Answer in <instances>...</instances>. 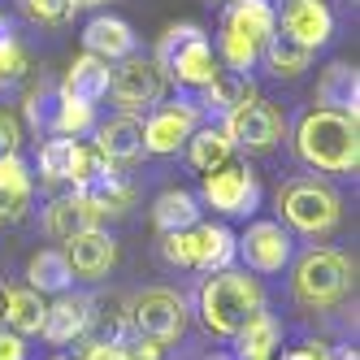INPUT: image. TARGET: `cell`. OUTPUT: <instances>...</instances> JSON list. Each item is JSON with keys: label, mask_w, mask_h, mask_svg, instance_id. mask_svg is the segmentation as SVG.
<instances>
[{"label": "cell", "mask_w": 360, "mask_h": 360, "mask_svg": "<svg viewBox=\"0 0 360 360\" xmlns=\"http://www.w3.org/2000/svg\"><path fill=\"white\" fill-rule=\"evenodd\" d=\"M100 152H105V161H139L143 157V122L131 117V113H122V117H109V122H100L96 126V139H91Z\"/></svg>", "instance_id": "16"}, {"label": "cell", "mask_w": 360, "mask_h": 360, "mask_svg": "<svg viewBox=\"0 0 360 360\" xmlns=\"http://www.w3.org/2000/svg\"><path fill=\"white\" fill-rule=\"evenodd\" d=\"M44 313H48V304H44V295L39 291H31V287H9V304H5V330H13V334H39L44 330Z\"/></svg>", "instance_id": "28"}, {"label": "cell", "mask_w": 360, "mask_h": 360, "mask_svg": "<svg viewBox=\"0 0 360 360\" xmlns=\"http://www.w3.org/2000/svg\"><path fill=\"white\" fill-rule=\"evenodd\" d=\"M239 347V360H274V347H278V321L274 313H265V308H256V313L230 334Z\"/></svg>", "instance_id": "24"}, {"label": "cell", "mask_w": 360, "mask_h": 360, "mask_svg": "<svg viewBox=\"0 0 360 360\" xmlns=\"http://www.w3.org/2000/svg\"><path fill=\"white\" fill-rule=\"evenodd\" d=\"M65 261H70L74 278H105L113 269V261H117V248H113V239L105 235V230L91 226V230H83V235L65 239Z\"/></svg>", "instance_id": "14"}, {"label": "cell", "mask_w": 360, "mask_h": 360, "mask_svg": "<svg viewBox=\"0 0 360 360\" xmlns=\"http://www.w3.org/2000/svg\"><path fill=\"white\" fill-rule=\"evenodd\" d=\"M282 31L308 48H321L334 35V13L326 0H282Z\"/></svg>", "instance_id": "13"}, {"label": "cell", "mask_w": 360, "mask_h": 360, "mask_svg": "<svg viewBox=\"0 0 360 360\" xmlns=\"http://www.w3.org/2000/svg\"><path fill=\"white\" fill-rule=\"evenodd\" d=\"M9 152H18V122L0 113V157H9Z\"/></svg>", "instance_id": "40"}, {"label": "cell", "mask_w": 360, "mask_h": 360, "mask_svg": "<svg viewBox=\"0 0 360 360\" xmlns=\"http://www.w3.org/2000/svg\"><path fill=\"white\" fill-rule=\"evenodd\" d=\"M295 148L304 165H313L321 174H352L360 165L356 117L334 113V109H308L295 126Z\"/></svg>", "instance_id": "1"}, {"label": "cell", "mask_w": 360, "mask_h": 360, "mask_svg": "<svg viewBox=\"0 0 360 360\" xmlns=\"http://www.w3.org/2000/svg\"><path fill=\"white\" fill-rule=\"evenodd\" d=\"M70 5H100V0H70Z\"/></svg>", "instance_id": "44"}, {"label": "cell", "mask_w": 360, "mask_h": 360, "mask_svg": "<svg viewBox=\"0 0 360 360\" xmlns=\"http://www.w3.org/2000/svg\"><path fill=\"white\" fill-rule=\"evenodd\" d=\"M282 360H330V356H326V347H321V343H304V347L287 352Z\"/></svg>", "instance_id": "41"}, {"label": "cell", "mask_w": 360, "mask_h": 360, "mask_svg": "<svg viewBox=\"0 0 360 360\" xmlns=\"http://www.w3.org/2000/svg\"><path fill=\"white\" fill-rule=\"evenodd\" d=\"M256 308H265V295L256 287V278L239 274V269H217L209 282L200 287V321L213 334H235Z\"/></svg>", "instance_id": "2"}, {"label": "cell", "mask_w": 360, "mask_h": 360, "mask_svg": "<svg viewBox=\"0 0 360 360\" xmlns=\"http://www.w3.org/2000/svg\"><path fill=\"white\" fill-rule=\"evenodd\" d=\"M235 256H243L256 274H282V265L291 261V235L278 221H252L248 235L235 239Z\"/></svg>", "instance_id": "12"}, {"label": "cell", "mask_w": 360, "mask_h": 360, "mask_svg": "<svg viewBox=\"0 0 360 360\" xmlns=\"http://www.w3.org/2000/svg\"><path fill=\"white\" fill-rule=\"evenodd\" d=\"M200 200L209 204L221 217H252L256 204H261V183H256V169L248 161L226 157L221 165H213L200 183Z\"/></svg>", "instance_id": "6"}, {"label": "cell", "mask_w": 360, "mask_h": 360, "mask_svg": "<svg viewBox=\"0 0 360 360\" xmlns=\"http://www.w3.org/2000/svg\"><path fill=\"white\" fill-rule=\"evenodd\" d=\"M200 221V200L191 191H161L152 200V226L169 235V230H187Z\"/></svg>", "instance_id": "29"}, {"label": "cell", "mask_w": 360, "mask_h": 360, "mask_svg": "<svg viewBox=\"0 0 360 360\" xmlns=\"http://www.w3.org/2000/svg\"><path fill=\"white\" fill-rule=\"evenodd\" d=\"M83 44H87V53L100 57V61H126V57H135V31L126 27L122 18H91L87 22V31H83Z\"/></svg>", "instance_id": "18"}, {"label": "cell", "mask_w": 360, "mask_h": 360, "mask_svg": "<svg viewBox=\"0 0 360 360\" xmlns=\"http://www.w3.org/2000/svg\"><path fill=\"white\" fill-rule=\"evenodd\" d=\"M126 321L139 339H152V343H174L187 326V308L174 291H143L126 304Z\"/></svg>", "instance_id": "8"}, {"label": "cell", "mask_w": 360, "mask_h": 360, "mask_svg": "<svg viewBox=\"0 0 360 360\" xmlns=\"http://www.w3.org/2000/svg\"><path fill=\"white\" fill-rule=\"evenodd\" d=\"M217 48H221V61H226V70H243V74L256 65V57H261V44H252L248 35L230 31L226 22H221V39H217Z\"/></svg>", "instance_id": "33"}, {"label": "cell", "mask_w": 360, "mask_h": 360, "mask_svg": "<svg viewBox=\"0 0 360 360\" xmlns=\"http://www.w3.org/2000/svg\"><path fill=\"white\" fill-rule=\"evenodd\" d=\"M126 304L122 300H91V313H87V330L83 334H91V339H100V343H122L126 339Z\"/></svg>", "instance_id": "31"}, {"label": "cell", "mask_w": 360, "mask_h": 360, "mask_svg": "<svg viewBox=\"0 0 360 360\" xmlns=\"http://www.w3.org/2000/svg\"><path fill=\"white\" fill-rule=\"evenodd\" d=\"M109 61H100L91 53H83L79 61H74L65 70V79H61V91L74 96V100H83V105H100V100L109 96Z\"/></svg>", "instance_id": "21"}, {"label": "cell", "mask_w": 360, "mask_h": 360, "mask_svg": "<svg viewBox=\"0 0 360 360\" xmlns=\"http://www.w3.org/2000/svg\"><path fill=\"white\" fill-rule=\"evenodd\" d=\"M317 100H321L326 109H334V113L356 117V105H360V79H356V65H347V61L326 65L321 83H317Z\"/></svg>", "instance_id": "23"}, {"label": "cell", "mask_w": 360, "mask_h": 360, "mask_svg": "<svg viewBox=\"0 0 360 360\" xmlns=\"http://www.w3.org/2000/svg\"><path fill=\"white\" fill-rule=\"evenodd\" d=\"M22 5H27V13H31L35 22H65V18L74 13L70 0H22Z\"/></svg>", "instance_id": "36"}, {"label": "cell", "mask_w": 360, "mask_h": 360, "mask_svg": "<svg viewBox=\"0 0 360 360\" xmlns=\"http://www.w3.org/2000/svg\"><path fill=\"white\" fill-rule=\"evenodd\" d=\"M96 226V213L87 209V200L79 191H70V195H57L53 204L44 209V230H48V239H74V235H83V230Z\"/></svg>", "instance_id": "20"}, {"label": "cell", "mask_w": 360, "mask_h": 360, "mask_svg": "<svg viewBox=\"0 0 360 360\" xmlns=\"http://www.w3.org/2000/svg\"><path fill=\"white\" fill-rule=\"evenodd\" d=\"M87 313H91V300H87V295H61V300L44 313V330H39V334H44L48 343L65 347V343H74V339H83Z\"/></svg>", "instance_id": "19"}, {"label": "cell", "mask_w": 360, "mask_h": 360, "mask_svg": "<svg viewBox=\"0 0 360 360\" xmlns=\"http://www.w3.org/2000/svg\"><path fill=\"white\" fill-rule=\"evenodd\" d=\"M334 360H360V356H356V352L347 347V352H339V356H334Z\"/></svg>", "instance_id": "43"}, {"label": "cell", "mask_w": 360, "mask_h": 360, "mask_svg": "<svg viewBox=\"0 0 360 360\" xmlns=\"http://www.w3.org/2000/svg\"><path fill=\"white\" fill-rule=\"evenodd\" d=\"M0 35H9V22L5 18H0Z\"/></svg>", "instance_id": "45"}, {"label": "cell", "mask_w": 360, "mask_h": 360, "mask_svg": "<svg viewBox=\"0 0 360 360\" xmlns=\"http://www.w3.org/2000/svg\"><path fill=\"white\" fill-rule=\"evenodd\" d=\"M70 152H74V139H70V135H53V139L39 148V174H44V178H65Z\"/></svg>", "instance_id": "34"}, {"label": "cell", "mask_w": 360, "mask_h": 360, "mask_svg": "<svg viewBox=\"0 0 360 360\" xmlns=\"http://www.w3.org/2000/svg\"><path fill=\"white\" fill-rule=\"evenodd\" d=\"M217 5H235V0H217Z\"/></svg>", "instance_id": "46"}, {"label": "cell", "mask_w": 360, "mask_h": 360, "mask_svg": "<svg viewBox=\"0 0 360 360\" xmlns=\"http://www.w3.org/2000/svg\"><path fill=\"white\" fill-rule=\"evenodd\" d=\"M204 91V100L200 105L209 109V113H217V117H226V113H235L239 105H248V100H256V83H252V74H243V70H213V79L200 87Z\"/></svg>", "instance_id": "17"}, {"label": "cell", "mask_w": 360, "mask_h": 360, "mask_svg": "<svg viewBox=\"0 0 360 360\" xmlns=\"http://www.w3.org/2000/svg\"><path fill=\"white\" fill-rule=\"evenodd\" d=\"M157 61L165 70V79H174L178 87H204L217 70V57H213V44L195 22H178L169 27L157 44Z\"/></svg>", "instance_id": "3"}, {"label": "cell", "mask_w": 360, "mask_h": 360, "mask_svg": "<svg viewBox=\"0 0 360 360\" xmlns=\"http://www.w3.org/2000/svg\"><path fill=\"white\" fill-rule=\"evenodd\" d=\"M113 161H105V152H100L96 143H83V139H74V152H70V165H65V178L61 183H70L74 191L87 187L96 174H105Z\"/></svg>", "instance_id": "32"}, {"label": "cell", "mask_w": 360, "mask_h": 360, "mask_svg": "<svg viewBox=\"0 0 360 360\" xmlns=\"http://www.w3.org/2000/svg\"><path fill=\"white\" fill-rule=\"evenodd\" d=\"M183 148H187V161H191L200 174H209L213 165H221V161L230 157V152H235V143L226 139L221 126H195L191 139H187Z\"/></svg>", "instance_id": "30"}, {"label": "cell", "mask_w": 360, "mask_h": 360, "mask_svg": "<svg viewBox=\"0 0 360 360\" xmlns=\"http://www.w3.org/2000/svg\"><path fill=\"white\" fill-rule=\"evenodd\" d=\"M79 195L87 200V209L96 213V217H117V213H126V209H131V200H135V187L131 183H126V178L109 165L105 174H96L91 178V183L87 187H79Z\"/></svg>", "instance_id": "22"}, {"label": "cell", "mask_w": 360, "mask_h": 360, "mask_svg": "<svg viewBox=\"0 0 360 360\" xmlns=\"http://www.w3.org/2000/svg\"><path fill=\"white\" fill-rule=\"evenodd\" d=\"M200 126V109L191 105V100H169V105H157L148 113L143 122V148L157 152V157H169V152H178L191 131Z\"/></svg>", "instance_id": "11"}, {"label": "cell", "mask_w": 360, "mask_h": 360, "mask_svg": "<svg viewBox=\"0 0 360 360\" xmlns=\"http://www.w3.org/2000/svg\"><path fill=\"white\" fill-rule=\"evenodd\" d=\"M261 53H265V61H269V70L278 79H295V74H304L308 61H313V48L300 44L295 35H287L282 27H274V35L261 44Z\"/></svg>", "instance_id": "25"}, {"label": "cell", "mask_w": 360, "mask_h": 360, "mask_svg": "<svg viewBox=\"0 0 360 360\" xmlns=\"http://www.w3.org/2000/svg\"><path fill=\"white\" fill-rule=\"evenodd\" d=\"M27 278H31V291H39V295H61V291H70L74 269H70V261H65V252L44 248V252L31 256Z\"/></svg>", "instance_id": "27"}, {"label": "cell", "mask_w": 360, "mask_h": 360, "mask_svg": "<svg viewBox=\"0 0 360 360\" xmlns=\"http://www.w3.org/2000/svg\"><path fill=\"white\" fill-rule=\"evenodd\" d=\"M0 360H27V343H22V334H13L5 326H0Z\"/></svg>", "instance_id": "39"}, {"label": "cell", "mask_w": 360, "mask_h": 360, "mask_svg": "<svg viewBox=\"0 0 360 360\" xmlns=\"http://www.w3.org/2000/svg\"><path fill=\"white\" fill-rule=\"evenodd\" d=\"M22 74H27V48L9 31V35H0V83H18Z\"/></svg>", "instance_id": "35"}, {"label": "cell", "mask_w": 360, "mask_h": 360, "mask_svg": "<svg viewBox=\"0 0 360 360\" xmlns=\"http://www.w3.org/2000/svg\"><path fill=\"white\" fill-rule=\"evenodd\" d=\"M74 360H126V347L122 343H100V339H87L83 352Z\"/></svg>", "instance_id": "37"}, {"label": "cell", "mask_w": 360, "mask_h": 360, "mask_svg": "<svg viewBox=\"0 0 360 360\" xmlns=\"http://www.w3.org/2000/svg\"><path fill=\"white\" fill-rule=\"evenodd\" d=\"M165 70L152 61V57H126L113 74H109V91L117 96L122 109H143V105H157L165 96Z\"/></svg>", "instance_id": "10"}, {"label": "cell", "mask_w": 360, "mask_h": 360, "mask_svg": "<svg viewBox=\"0 0 360 360\" xmlns=\"http://www.w3.org/2000/svg\"><path fill=\"white\" fill-rule=\"evenodd\" d=\"M5 304H9V282H0V321H5Z\"/></svg>", "instance_id": "42"}, {"label": "cell", "mask_w": 360, "mask_h": 360, "mask_svg": "<svg viewBox=\"0 0 360 360\" xmlns=\"http://www.w3.org/2000/svg\"><path fill=\"white\" fill-rule=\"evenodd\" d=\"M226 139L239 143L248 152H269L282 139V113L269 105V100H248L235 113H226Z\"/></svg>", "instance_id": "9"}, {"label": "cell", "mask_w": 360, "mask_h": 360, "mask_svg": "<svg viewBox=\"0 0 360 360\" xmlns=\"http://www.w3.org/2000/svg\"><path fill=\"white\" fill-rule=\"evenodd\" d=\"M278 213L287 217L295 230L304 235H326V230L339 226V195L317 178H295V183L278 187Z\"/></svg>", "instance_id": "7"}, {"label": "cell", "mask_w": 360, "mask_h": 360, "mask_svg": "<svg viewBox=\"0 0 360 360\" xmlns=\"http://www.w3.org/2000/svg\"><path fill=\"white\" fill-rule=\"evenodd\" d=\"M226 27L248 35L252 44H265L278 27V13H274L269 0H235V5L226 9Z\"/></svg>", "instance_id": "26"}, {"label": "cell", "mask_w": 360, "mask_h": 360, "mask_svg": "<svg viewBox=\"0 0 360 360\" xmlns=\"http://www.w3.org/2000/svg\"><path fill=\"white\" fill-rule=\"evenodd\" d=\"M27 213H31V169L18 152H9V157H0V226H18Z\"/></svg>", "instance_id": "15"}, {"label": "cell", "mask_w": 360, "mask_h": 360, "mask_svg": "<svg viewBox=\"0 0 360 360\" xmlns=\"http://www.w3.org/2000/svg\"><path fill=\"white\" fill-rule=\"evenodd\" d=\"M291 282H295L300 304H308V308H334V304H343L347 291H352V265H347L343 252L317 248V252H308L304 261L295 265Z\"/></svg>", "instance_id": "5"}, {"label": "cell", "mask_w": 360, "mask_h": 360, "mask_svg": "<svg viewBox=\"0 0 360 360\" xmlns=\"http://www.w3.org/2000/svg\"><path fill=\"white\" fill-rule=\"evenodd\" d=\"M122 347H126V360H161L165 356V343H152V339H122Z\"/></svg>", "instance_id": "38"}, {"label": "cell", "mask_w": 360, "mask_h": 360, "mask_svg": "<svg viewBox=\"0 0 360 360\" xmlns=\"http://www.w3.org/2000/svg\"><path fill=\"white\" fill-rule=\"evenodd\" d=\"M161 256L178 269H204V274H217V269H230L235 261V235L226 226H187V230H169L161 239Z\"/></svg>", "instance_id": "4"}]
</instances>
